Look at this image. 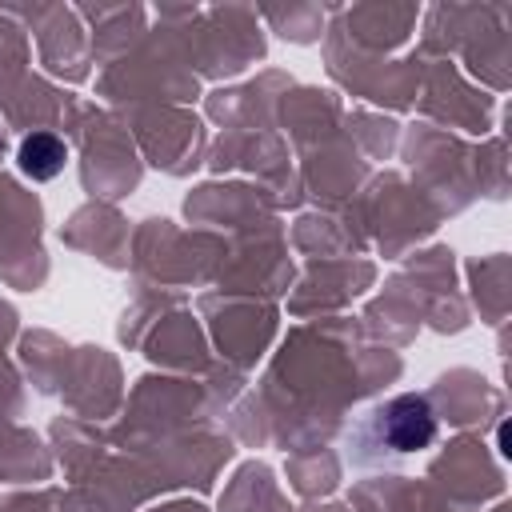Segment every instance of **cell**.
Segmentation results:
<instances>
[{
	"label": "cell",
	"instance_id": "6da1fadb",
	"mask_svg": "<svg viewBox=\"0 0 512 512\" xmlns=\"http://www.w3.org/2000/svg\"><path fill=\"white\" fill-rule=\"evenodd\" d=\"M372 424H376V440L400 456L424 452L436 440V412L424 396H392Z\"/></svg>",
	"mask_w": 512,
	"mask_h": 512
},
{
	"label": "cell",
	"instance_id": "7a4b0ae2",
	"mask_svg": "<svg viewBox=\"0 0 512 512\" xmlns=\"http://www.w3.org/2000/svg\"><path fill=\"white\" fill-rule=\"evenodd\" d=\"M16 160H20V172H24V176H32V180H52V176L64 172L68 148H64V140H60L56 132H32V136H24Z\"/></svg>",
	"mask_w": 512,
	"mask_h": 512
}]
</instances>
